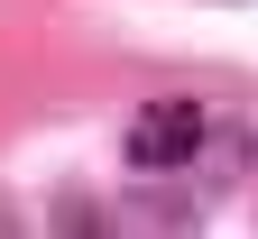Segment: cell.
I'll list each match as a JSON object with an SVG mask.
<instances>
[{"label":"cell","mask_w":258,"mask_h":239,"mask_svg":"<svg viewBox=\"0 0 258 239\" xmlns=\"http://www.w3.org/2000/svg\"><path fill=\"white\" fill-rule=\"evenodd\" d=\"M203 138H212V120L194 111V101H148V111L129 120L120 156L139 166V175H175V166H194V156H203Z\"/></svg>","instance_id":"obj_1"}]
</instances>
